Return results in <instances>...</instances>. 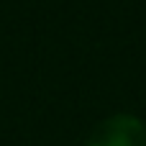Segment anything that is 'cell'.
<instances>
[{"mask_svg":"<svg viewBox=\"0 0 146 146\" xmlns=\"http://www.w3.org/2000/svg\"><path fill=\"white\" fill-rule=\"evenodd\" d=\"M85 146H146V126L131 113H115L92 128Z\"/></svg>","mask_w":146,"mask_h":146,"instance_id":"cell-1","label":"cell"}]
</instances>
